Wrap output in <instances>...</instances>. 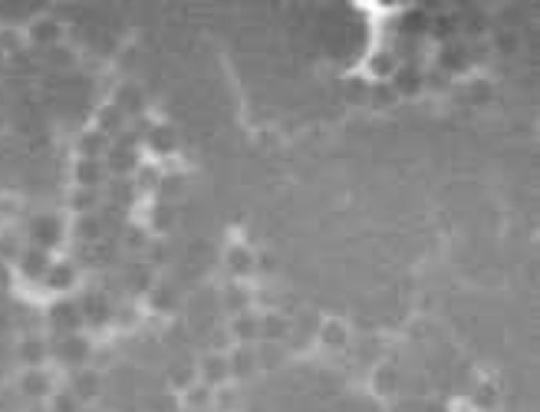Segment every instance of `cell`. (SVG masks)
Listing matches in <instances>:
<instances>
[{
    "mask_svg": "<svg viewBox=\"0 0 540 412\" xmlns=\"http://www.w3.org/2000/svg\"><path fill=\"white\" fill-rule=\"evenodd\" d=\"M474 406L481 412H491L494 406H498V386H491V383L478 386V389H474Z\"/></svg>",
    "mask_w": 540,
    "mask_h": 412,
    "instance_id": "24",
    "label": "cell"
},
{
    "mask_svg": "<svg viewBox=\"0 0 540 412\" xmlns=\"http://www.w3.org/2000/svg\"><path fill=\"white\" fill-rule=\"evenodd\" d=\"M96 393H99V376H96L93 370H83V373H76L73 396H76V399H93Z\"/></svg>",
    "mask_w": 540,
    "mask_h": 412,
    "instance_id": "19",
    "label": "cell"
},
{
    "mask_svg": "<svg viewBox=\"0 0 540 412\" xmlns=\"http://www.w3.org/2000/svg\"><path fill=\"white\" fill-rule=\"evenodd\" d=\"M464 99H468L471 105H488L494 99V86L488 83V79H471L468 89H464Z\"/></svg>",
    "mask_w": 540,
    "mask_h": 412,
    "instance_id": "18",
    "label": "cell"
},
{
    "mask_svg": "<svg viewBox=\"0 0 540 412\" xmlns=\"http://www.w3.org/2000/svg\"><path fill=\"white\" fill-rule=\"evenodd\" d=\"M99 231H103V228H99V224H96V218H89V214L79 221V234H83V238H96Z\"/></svg>",
    "mask_w": 540,
    "mask_h": 412,
    "instance_id": "42",
    "label": "cell"
},
{
    "mask_svg": "<svg viewBox=\"0 0 540 412\" xmlns=\"http://www.w3.org/2000/svg\"><path fill=\"white\" fill-rule=\"evenodd\" d=\"M122 122H125V115L115 109V105H105L103 113H99V132L109 139V135L115 132H122Z\"/></svg>",
    "mask_w": 540,
    "mask_h": 412,
    "instance_id": "21",
    "label": "cell"
},
{
    "mask_svg": "<svg viewBox=\"0 0 540 412\" xmlns=\"http://www.w3.org/2000/svg\"><path fill=\"white\" fill-rule=\"evenodd\" d=\"M23 389H27L30 396H40V393H43V389H47V379H43V373L23 376Z\"/></svg>",
    "mask_w": 540,
    "mask_h": 412,
    "instance_id": "35",
    "label": "cell"
},
{
    "mask_svg": "<svg viewBox=\"0 0 540 412\" xmlns=\"http://www.w3.org/2000/svg\"><path fill=\"white\" fill-rule=\"evenodd\" d=\"M228 336L237 346H251L254 340H260V316H254L251 310L234 314V320H231V326H228Z\"/></svg>",
    "mask_w": 540,
    "mask_h": 412,
    "instance_id": "2",
    "label": "cell"
},
{
    "mask_svg": "<svg viewBox=\"0 0 540 412\" xmlns=\"http://www.w3.org/2000/svg\"><path fill=\"white\" fill-rule=\"evenodd\" d=\"M211 406H214L218 412H234L237 409V389H231V386H218L214 396H211Z\"/></svg>",
    "mask_w": 540,
    "mask_h": 412,
    "instance_id": "22",
    "label": "cell"
},
{
    "mask_svg": "<svg viewBox=\"0 0 540 412\" xmlns=\"http://www.w3.org/2000/svg\"><path fill=\"white\" fill-rule=\"evenodd\" d=\"M442 30H445V33H452V30H455V20L438 17V20H435V33H442Z\"/></svg>",
    "mask_w": 540,
    "mask_h": 412,
    "instance_id": "45",
    "label": "cell"
},
{
    "mask_svg": "<svg viewBox=\"0 0 540 412\" xmlns=\"http://www.w3.org/2000/svg\"><path fill=\"white\" fill-rule=\"evenodd\" d=\"M464 63H468V53H464V47H455V43H448V47L442 50V57H438V69H442V73H455V69H461Z\"/></svg>",
    "mask_w": 540,
    "mask_h": 412,
    "instance_id": "16",
    "label": "cell"
},
{
    "mask_svg": "<svg viewBox=\"0 0 540 412\" xmlns=\"http://www.w3.org/2000/svg\"><path fill=\"white\" fill-rule=\"evenodd\" d=\"M159 182H161V175H159V168H152V165H139V188H159Z\"/></svg>",
    "mask_w": 540,
    "mask_h": 412,
    "instance_id": "32",
    "label": "cell"
},
{
    "mask_svg": "<svg viewBox=\"0 0 540 412\" xmlns=\"http://www.w3.org/2000/svg\"><path fill=\"white\" fill-rule=\"evenodd\" d=\"M445 83H448V73H442V69H432V73L425 76L428 89H438V86H445Z\"/></svg>",
    "mask_w": 540,
    "mask_h": 412,
    "instance_id": "43",
    "label": "cell"
},
{
    "mask_svg": "<svg viewBox=\"0 0 540 412\" xmlns=\"http://www.w3.org/2000/svg\"><path fill=\"white\" fill-rule=\"evenodd\" d=\"M59 353H63L67 363H83L86 356H89V340H86V336L69 333L67 340H63V346H59Z\"/></svg>",
    "mask_w": 540,
    "mask_h": 412,
    "instance_id": "13",
    "label": "cell"
},
{
    "mask_svg": "<svg viewBox=\"0 0 540 412\" xmlns=\"http://www.w3.org/2000/svg\"><path fill=\"white\" fill-rule=\"evenodd\" d=\"M257 370H260V366H257V353L251 346H234L228 353V373L234 376V379H251Z\"/></svg>",
    "mask_w": 540,
    "mask_h": 412,
    "instance_id": "4",
    "label": "cell"
},
{
    "mask_svg": "<svg viewBox=\"0 0 540 412\" xmlns=\"http://www.w3.org/2000/svg\"><path fill=\"white\" fill-rule=\"evenodd\" d=\"M290 330H294V324H290L284 314H264L260 316V340H264V343H280V340L290 336Z\"/></svg>",
    "mask_w": 540,
    "mask_h": 412,
    "instance_id": "5",
    "label": "cell"
},
{
    "mask_svg": "<svg viewBox=\"0 0 540 412\" xmlns=\"http://www.w3.org/2000/svg\"><path fill=\"white\" fill-rule=\"evenodd\" d=\"M195 373H198V383L211 386V389H218V386H228V379H231V373H228V356L208 350V353L198 360Z\"/></svg>",
    "mask_w": 540,
    "mask_h": 412,
    "instance_id": "1",
    "label": "cell"
},
{
    "mask_svg": "<svg viewBox=\"0 0 540 412\" xmlns=\"http://www.w3.org/2000/svg\"><path fill=\"white\" fill-rule=\"evenodd\" d=\"M165 258H168V251H165V244H161V241H149V261H152V264H165Z\"/></svg>",
    "mask_w": 540,
    "mask_h": 412,
    "instance_id": "38",
    "label": "cell"
},
{
    "mask_svg": "<svg viewBox=\"0 0 540 412\" xmlns=\"http://www.w3.org/2000/svg\"><path fill=\"white\" fill-rule=\"evenodd\" d=\"M113 188H115V198H119V202H132L135 185H129V182H125V178H119V182H115Z\"/></svg>",
    "mask_w": 540,
    "mask_h": 412,
    "instance_id": "40",
    "label": "cell"
},
{
    "mask_svg": "<svg viewBox=\"0 0 540 412\" xmlns=\"http://www.w3.org/2000/svg\"><path fill=\"white\" fill-rule=\"evenodd\" d=\"M30 37L37 40V43H53V40L59 37V27H57V20H37L33 23V30H30Z\"/></svg>",
    "mask_w": 540,
    "mask_h": 412,
    "instance_id": "23",
    "label": "cell"
},
{
    "mask_svg": "<svg viewBox=\"0 0 540 412\" xmlns=\"http://www.w3.org/2000/svg\"><path fill=\"white\" fill-rule=\"evenodd\" d=\"M122 241H125V248H129V251L149 248V234H145V228H139V224H129V228H125V234H122Z\"/></svg>",
    "mask_w": 540,
    "mask_h": 412,
    "instance_id": "28",
    "label": "cell"
},
{
    "mask_svg": "<svg viewBox=\"0 0 540 412\" xmlns=\"http://www.w3.org/2000/svg\"><path fill=\"white\" fill-rule=\"evenodd\" d=\"M149 297H152V307H155V310H161V314L175 307V290L165 287V284H155V287L149 290Z\"/></svg>",
    "mask_w": 540,
    "mask_h": 412,
    "instance_id": "26",
    "label": "cell"
},
{
    "mask_svg": "<svg viewBox=\"0 0 540 412\" xmlns=\"http://www.w3.org/2000/svg\"><path fill=\"white\" fill-rule=\"evenodd\" d=\"M37 238H40V244H53V241L59 238L57 218H40L37 221Z\"/></svg>",
    "mask_w": 540,
    "mask_h": 412,
    "instance_id": "30",
    "label": "cell"
},
{
    "mask_svg": "<svg viewBox=\"0 0 540 412\" xmlns=\"http://www.w3.org/2000/svg\"><path fill=\"white\" fill-rule=\"evenodd\" d=\"M517 47H521V40H517V33H514V30H501V33H494V50H498V53L511 57V53H517Z\"/></svg>",
    "mask_w": 540,
    "mask_h": 412,
    "instance_id": "27",
    "label": "cell"
},
{
    "mask_svg": "<svg viewBox=\"0 0 540 412\" xmlns=\"http://www.w3.org/2000/svg\"><path fill=\"white\" fill-rule=\"evenodd\" d=\"M53 412H76V396H57V403H53Z\"/></svg>",
    "mask_w": 540,
    "mask_h": 412,
    "instance_id": "37",
    "label": "cell"
},
{
    "mask_svg": "<svg viewBox=\"0 0 540 412\" xmlns=\"http://www.w3.org/2000/svg\"><path fill=\"white\" fill-rule=\"evenodd\" d=\"M79 152H83V159H103V152H109V139L99 129L96 132H86L79 139Z\"/></svg>",
    "mask_w": 540,
    "mask_h": 412,
    "instance_id": "14",
    "label": "cell"
},
{
    "mask_svg": "<svg viewBox=\"0 0 540 412\" xmlns=\"http://www.w3.org/2000/svg\"><path fill=\"white\" fill-rule=\"evenodd\" d=\"M23 356H27L30 363H37L40 356H43V343H40V340H27V343H23Z\"/></svg>",
    "mask_w": 540,
    "mask_h": 412,
    "instance_id": "39",
    "label": "cell"
},
{
    "mask_svg": "<svg viewBox=\"0 0 540 412\" xmlns=\"http://www.w3.org/2000/svg\"><path fill=\"white\" fill-rule=\"evenodd\" d=\"M346 99H350V103H366V99H369V86H366L362 79H352L350 89H346Z\"/></svg>",
    "mask_w": 540,
    "mask_h": 412,
    "instance_id": "34",
    "label": "cell"
},
{
    "mask_svg": "<svg viewBox=\"0 0 540 412\" xmlns=\"http://www.w3.org/2000/svg\"><path fill=\"white\" fill-rule=\"evenodd\" d=\"M396 89H392V83L389 79H382V83H376V86H369V99L366 103H372L376 109H389V105H396Z\"/></svg>",
    "mask_w": 540,
    "mask_h": 412,
    "instance_id": "20",
    "label": "cell"
},
{
    "mask_svg": "<svg viewBox=\"0 0 540 412\" xmlns=\"http://www.w3.org/2000/svg\"><path fill=\"white\" fill-rule=\"evenodd\" d=\"M17 43H20V40H17V33H13V30H4V33H0V47H4V50H13Z\"/></svg>",
    "mask_w": 540,
    "mask_h": 412,
    "instance_id": "44",
    "label": "cell"
},
{
    "mask_svg": "<svg viewBox=\"0 0 540 412\" xmlns=\"http://www.w3.org/2000/svg\"><path fill=\"white\" fill-rule=\"evenodd\" d=\"M211 396H214V389L205 383H191L188 389H185V409L188 412H201V409H208L211 406Z\"/></svg>",
    "mask_w": 540,
    "mask_h": 412,
    "instance_id": "12",
    "label": "cell"
},
{
    "mask_svg": "<svg viewBox=\"0 0 540 412\" xmlns=\"http://www.w3.org/2000/svg\"><path fill=\"white\" fill-rule=\"evenodd\" d=\"M224 264H228V270L234 277H244V274L254 270V254L247 248H241V244H234V248H228V254H224Z\"/></svg>",
    "mask_w": 540,
    "mask_h": 412,
    "instance_id": "9",
    "label": "cell"
},
{
    "mask_svg": "<svg viewBox=\"0 0 540 412\" xmlns=\"http://www.w3.org/2000/svg\"><path fill=\"white\" fill-rule=\"evenodd\" d=\"M115 109L119 113H129V115H142L145 109V96H142V89L139 86H122L119 93H115Z\"/></svg>",
    "mask_w": 540,
    "mask_h": 412,
    "instance_id": "8",
    "label": "cell"
},
{
    "mask_svg": "<svg viewBox=\"0 0 540 412\" xmlns=\"http://www.w3.org/2000/svg\"><path fill=\"white\" fill-rule=\"evenodd\" d=\"M389 83L396 89V96H415V93L425 89V73L418 67H412V63H406V67H396V73H392Z\"/></svg>",
    "mask_w": 540,
    "mask_h": 412,
    "instance_id": "3",
    "label": "cell"
},
{
    "mask_svg": "<svg viewBox=\"0 0 540 412\" xmlns=\"http://www.w3.org/2000/svg\"><path fill=\"white\" fill-rule=\"evenodd\" d=\"M369 69H372V76H379V83L382 79H392V73H396V57L392 53H376Z\"/></svg>",
    "mask_w": 540,
    "mask_h": 412,
    "instance_id": "25",
    "label": "cell"
},
{
    "mask_svg": "<svg viewBox=\"0 0 540 412\" xmlns=\"http://www.w3.org/2000/svg\"><path fill=\"white\" fill-rule=\"evenodd\" d=\"M57 324L63 326V330H76V324H79V310L73 307V304H63V307H57Z\"/></svg>",
    "mask_w": 540,
    "mask_h": 412,
    "instance_id": "31",
    "label": "cell"
},
{
    "mask_svg": "<svg viewBox=\"0 0 540 412\" xmlns=\"http://www.w3.org/2000/svg\"><path fill=\"white\" fill-rule=\"evenodd\" d=\"M109 168H113L119 178H125L129 172H139V159H135V149H125V145H115V149H109Z\"/></svg>",
    "mask_w": 540,
    "mask_h": 412,
    "instance_id": "7",
    "label": "cell"
},
{
    "mask_svg": "<svg viewBox=\"0 0 540 412\" xmlns=\"http://www.w3.org/2000/svg\"><path fill=\"white\" fill-rule=\"evenodd\" d=\"M396 386H398V370L396 366H379L376 373H372V389L382 396L389 393H396Z\"/></svg>",
    "mask_w": 540,
    "mask_h": 412,
    "instance_id": "17",
    "label": "cell"
},
{
    "mask_svg": "<svg viewBox=\"0 0 540 412\" xmlns=\"http://www.w3.org/2000/svg\"><path fill=\"white\" fill-rule=\"evenodd\" d=\"M50 274H53V277H50L53 287H69V284H73V268H69V264H59V268H53Z\"/></svg>",
    "mask_w": 540,
    "mask_h": 412,
    "instance_id": "33",
    "label": "cell"
},
{
    "mask_svg": "<svg viewBox=\"0 0 540 412\" xmlns=\"http://www.w3.org/2000/svg\"><path fill=\"white\" fill-rule=\"evenodd\" d=\"M221 300H224V307H228L231 314H244L247 304H251V294H247V287H241V284H228L224 294H221Z\"/></svg>",
    "mask_w": 540,
    "mask_h": 412,
    "instance_id": "15",
    "label": "cell"
},
{
    "mask_svg": "<svg viewBox=\"0 0 540 412\" xmlns=\"http://www.w3.org/2000/svg\"><path fill=\"white\" fill-rule=\"evenodd\" d=\"M316 330H320V343L326 346V350H343V346L350 343V330H346V324H340V320H323Z\"/></svg>",
    "mask_w": 540,
    "mask_h": 412,
    "instance_id": "6",
    "label": "cell"
},
{
    "mask_svg": "<svg viewBox=\"0 0 540 412\" xmlns=\"http://www.w3.org/2000/svg\"><path fill=\"white\" fill-rule=\"evenodd\" d=\"M191 383H198V373H195V366H175V370H171V386H178L181 393H185Z\"/></svg>",
    "mask_w": 540,
    "mask_h": 412,
    "instance_id": "29",
    "label": "cell"
},
{
    "mask_svg": "<svg viewBox=\"0 0 540 412\" xmlns=\"http://www.w3.org/2000/svg\"><path fill=\"white\" fill-rule=\"evenodd\" d=\"M152 224L159 231L168 228V224H171V208H168V205H155V208H152Z\"/></svg>",
    "mask_w": 540,
    "mask_h": 412,
    "instance_id": "36",
    "label": "cell"
},
{
    "mask_svg": "<svg viewBox=\"0 0 540 412\" xmlns=\"http://www.w3.org/2000/svg\"><path fill=\"white\" fill-rule=\"evenodd\" d=\"M93 205H96V195H93V192H86V188L76 195V198H73V208H76V211H89Z\"/></svg>",
    "mask_w": 540,
    "mask_h": 412,
    "instance_id": "41",
    "label": "cell"
},
{
    "mask_svg": "<svg viewBox=\"0 0 540 412\" xmlns=\"http://www.w3.org/2000/svg\"><path fill=\"white\" fill-rule=\"evenodd\" d=\"M76 182L86 192H93L96 185H103V159H83L76 165Z\"/></svg>",
    "mask_w": 540,
    "mask_h": 412,
    "instance_id": "10",
    "label": "cell"
},
{
    "mask_svg": "<svg viewBox=\"0 0 540 412\" xmlns=\"http://www.w3.org/2000/svg\"><path fill=\"white\" fill-rule=\"evenodd\" d=\"M145 142L152 145L159 155L171 152V149H175V129H171V125H165V122H155L152 129L145 132Z\"/></svg>",
    "mask_w": 540,
    "mask_h": 412,
    "instance_id": "11",
    "label": "cell"
}]
</instances>
